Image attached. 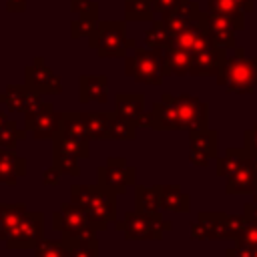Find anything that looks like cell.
<instances>
[{
    "label": "cell",
    "instance_id": "6da1fadb",
    "mask_svg": "<svg viewBox=\"0 0 257 257\" xmlns=\"http://www.w3.org/2000/svg\"><path fill=\"white\" fill-rule=\"evenodd\" d=\"M70 201L82 207L96 231H106L110 223L116 221V195L96 185H72Z\"/></svg>",
    "mask_w": 257,
    "mask_h": 257
},
{
    "label": "cell",
    "instance_id": "7a4b0ae2",
    "mask_svg": "<svg viewBox=\"0 0 257 257\" xmlns=\"http://www.w3.org/2000/svg\"><path fill=\"white\" fill-rule=\"evenodd\" d=\"M52 229L68 241H92L98 233L88 213L72 201L62 203L60 209L52 213Z\"/></svg>",
    "mask_w": 257,
    "mask_h": 257
},
{
    "label": "cell",
    "instance_id": "3957f363",
    "mask_svg": "<svg viewBox=\"0 0 257 257\" xmlns=\"http://www.w3.org/2000/svg\"><path fill=\"white\" fill-rule=\"evenodd\" d=\"M116 231L122 233L126 241H161L165 235L163 211L159 213L131 211L124 215L122 221H116Z\"/></svg>",
    "mask_w": 257,
    "mask_h": 257
},
{
    "label": "cell",
    "instance_id": "277c9868",
    "mask_svg": "<svg viewBox=\"0 0 257 257\" xmlns=\"http://www.w3.org/2000/svg\"><path fill=\"white\" fill-rule=\"evenodd\" d=\"M96 177H98V185L114 195H122L126 193L131 187H135V179H137V171L126 165L124 157H108L104 161V165H100L96 169Z\"/></svg>",
    "mask_w": 257,
    "mask_h": 257
},
{
    "label": "cell",
    "instance_id": "5b68a950",
    "mask_svg": "<svg viewBox=\"0 0 257 257\" xmlns=\"http://www.w3.org/2000/svg\"><path fill=\"white\" fill-rule=\"evenodd\" d=\"M44 235V215L38 211H26L16 231L6 239V247L10 251L34 249Z\"/></svg>",
    "mask_w": 257,
    "mask_h": 257
},
{
    "label": "cell",
    "instance_id": "8992f818",
    "mask_svg": "<svg viewBox=\"0 0 257 257\" xmlns=\"http://www.w3.org/2000/svg\"><path fill=\"white\" fill-rule=\"evenodd\" d=\"M225 82L229 92H235V94L253 92L257 86V58L255 60L237 58L229 62L225 68Z\"/></svg>",
    "mask_w": 257,
    "mask_h": 257
},
{
    "label": "cell",
    "instance_id": "52a82bcc",
    "mask_svg": "<svg viewBox=\"0 0 257 257\" xmlns=\"http://www.w3.org/2000/svg\"><path fill=\"white\" fill-rule=\"evenodd\" d=\"M177 108H179V131H199L209 126V108L199 98H193L189 94L175 96Z\"/></svg>",
    "mask_w": 257,
    "mask_h": 257
},
{
    "label": "cell",
    "instance_id": "ba28073f",
    "mask_svg": "<svg viewBox=\"0 0 257 257\" xmlns=\"http://www.w3.org/2000/svg\"><path fill=\"white\" fill-rule=\"evenodd\" d=\"M257 189V155H249L243 167L227 177L225 193L227 195H253Z\"/></svg>",
    "mask_w": 257,
    "mask_h": 257
},
{
    "label": "cell",
    "instance_id": "9c48e42d",
    "mask_svg": "<svg viewBox=\"0 0 257 257\" xmlns=\"http://www.w3.org/2000/svg\"><path fill=\"white\" fill-rule=\"evenodd\" d=\"M126 72L133 74L139 82H147V84H161V78L165 74L159 58H155L149 52H137L135 60L126 62Z\"/></svg>",
    "mask_w": 257,
    "mask_h": 257
},
{
    "label": "cell",
    "instance_id": "30bf717a",
    "mask_svg": "<svg viewBox=\"0 0 257 257\" xmlns=\"http://www.w3.org/2000/svg\"><path fill=\"white\" fill-rule=\"evenodd\" d=\"M58 118H60V112L54 110L52 102H42V108L38 110V114L24 128H28L36 141H52L54 135L58 133Z\"/></svg>",
    "mask_w": 257,
    "mask_h": 257
},
{
    "label": "cell",
    "instance_id": "8fae6325",
    "mask_svg": "<svg viewBox=\"0 0 257 257\" xmlns=\"http://www.w3.org/2000/svg\"><path fill=\"white\" fill-rule=\"evenodd\" d=\"M151 128L155 131H179V108L177 98L171 94H163L159 102H155L151 112Z\"/></svg>",
    "mask_w": 257,
    "mask_h": 257
},
{
    "label": "cell",
    "instance_id": "7c38bea8",
    "mask_svg": "<svg viewBox=\"0 0 257 257\" xmlns=\"http://www.w3.org/2000/svg\"><path fill=\"white\" fill-rule=\"evenodd\" d=\"M22 175H26V159L18 157L10 149H2L0 147V177H2V185L14 187L18 183V177H22Z\"/></svg>",
    "mask_w": 257,
    "mask_h": 257
},
{
    "label": "cell",
    "instance_id": "4fadbf2b",
    "mask_svg": "<svg viewBox=\"0 0 257 257\" xmlns=\"http://www.w3.org/2000/svg\"><path fill=\"white\" fill-rule=\"evenodd\" d=\"M161 209L171 213H189L191 211V197L179 185H159Z\"/></svg>",
    "mask_w": 257,
    "mask_h": 257
},
{
    "label": "cell",
    "instance_id": "5bb4252c",
    "mask_svg": "<svg viewBox=\"0 0 257 257\" xmlns=\"http://www.w3.org/2000/svg\"><path fill=\"white\" fill-rule=\"evenodd\" d=\"M58 133L68 137V139H74V141H80V143H90L92 139L88 137V131H86V124L82 120V112H60V118H58Z\"/></svg>",
    "mask_w": 257,
    "mask_h": 257
},
{
    "label": "cell",
    "instance_id": "9a60e30c",
    "mask_svg": "<svg viewBox=\"0 0 257 257\" xmlns=\"http://www.w3.org/2000/svg\"><path fill=\"white\" fill-rule=\"evenodd\" d=\"M189 149H195L199 153H205L211 161L219 157V135L217 131L207 128H199V131H191L189 133Z\"/></svg>",
    "mask_w": 257,
    "mask_h": 257
},
{
    "label": "cell",
    "instance_id": "2e32d148",
    "mask_svg": "<svg viewBox=\"0 0 257 257\" xmlns=\"http://www.w3.org/2000/svg\"><path fill=\"white\" fill-rule=\"evenodd\" d=\"M26 74H28V82H26L28 86H32L40 92H48V94H58L60 92V78L54 76L46 66L36 64L32 68H28Z\"/></svg>",
    "mask_w": 257,
    "mask_h": 257
},
{
    "label": "cell",
    "instance_id": "e0dca14e",
    "mask_svg": "<svg viewBox=\"0 0 257 257\" xmlns=\"http://www.w3.org/2000/svg\"><path fill=\"white\" fill-rule=\"evenodd\" d=\"M114 112L120 118L133 120L139 124L141 116L145 114V98L143 94H118L114 100Z\"/></svg>",
    "mask_w": 257,
    "mask_h": 257
},
{
    "label": "cell",
    "instance_id": "ac0fdd59",
    "mask_svg": "<svg viewBox=\"0 0 257 257\" xmlns=\"http://www.w3.org/2000/svg\"><path fill=\"white\" fill-rule=\"evenodd\" d=\"M116 112H82V120L86 124L88 137L94 141L110 139V124Z\"/></svg>",
    "mask_w": 257,
    "mask_h": 257
},
{
    "label": "cell",
    "instance_id": "d6986e66",
    "mask_svg": "<svg viewBox=\"0 0 257 257\" xmlns=\"http://www.w3.org/2000/svg\"><path fill=\"white\" fill-rule=\"evenodd\" d=\"M108 82L106 76H82L80 78V102H106Z\"/></svg>",
    "mask_w": 257,
    "mask_h": 257
},
{
    "label": "cell",
    "instance_id": "ffe728a7",
    "mask_svg": "<svg viewBox=\"0 0 257 257\" xmlns=\"http://www.w3.org/2000/svg\"><path fill=\"white\" fill-rule=\"evenodd\" d=\"M227 217L229 215L223 211H215V213L203 211L197 215V221L205 227L209 241L211 239H227Z\"/></svg>",
    "mask_w": 257,
    "mask_h": 257
},
{
    "label": "cell",
    "instance_id": "44dd1931",
    "mask_svg": "<svg viewBox=\"0 0 257 257\" xmlns=\"http://www.w3.org/2000/svg\"><path fill=\"white\" fill-rule=\"evenodd\" d=\"M247 159H249V153H247L245 147H229L221 159L217 157V173L227 179V177L233 175L239 167H243Z\"/></svg>",
    "mask_w": 257,
    "mask_h": 257
},
{
    "label": "cell",
    "instance_id": "7402d4cb",
    "mask_svg": "<svg viewBox=\"0 0 257 257\" xmlns=\"http://www.w3.org/2000/svg\"><path fill=\"white\" fill-rule=\"evenodd\" d=\"M135 209L141 213H159L161 209V197H159V185L145 187L135 185Z\"/></svg>",
    "mask_w": 257,
    "mask_h": 257
},
{
    "label": "cell",
    "instance_id": "603a6c76",
    "mask_svg": "<svg viewBox=\"0 0 257 257\" xmlns=\"http://www.w3.org/2000/svg\"><path fill=\"white\" fill-rule=\"evenodd\" d=\"M24 215H26L24 203H0V221H2L4 241L16 231V227L20 225Z\"/></svg>",
    "mask_w": 257,
    "mask_h": 257
},
{
    "label": "cell",
    "instance_id": "cb8c5ba5",
    "mask_svg": "<svg viewBox=\"0 0 257 257\" xmlns=\"http://www.w3.org/2000/svg\"><path fill=\"white\" fill-rule=\"evenodd\" d=\"M52 151L66 153V155H72L76 159H88L90 157V145L88 143H80V141L68 139V137L60 135V133H56L54 139H52Z\"/></svg>",
    "mask_w": 257,
    "mask_h": 257
},
{
    "label": "cell",
    "instance_id": "d4e9b609",
    "mask_svg": "<svg viewBox=\"0 0 257 257\" xmlns=\"http://www.w3.org/2000/svg\"><path fill=\"white\" fill-rule=\"evenodd\" d=\"M26 139V128H18L16 120H6L2 126H0V147L2 149H10L14 151L16 149V143Z\"/></svg>",
    "mask_w": 257,
    "mask_h": 257
},
{
    "label": "cell",
    "instance_id": "484cf974",
    "mask_svg": "<svg viewBox=\"0 0 257 257\" xmlns=\"http://www.w3.org/2000/svg\"><path fill=\"white\" fill-rule=\"evenodd\" d=\"M32 257H68V247L66 241H52V239H42L36 247H34V255Z\"/></svg>",
    "mask_w": 257,
    "mask_h": 257
},
{
    "label": "cell",
    "instance_id": "4316f807",
    "mask_svg": "<svg viewBox=\"0 0 257 257\" xmlns=\"http://www.w3.org/2000/svg\"><path fill=\"white\" fill-rule=\"evenodd\" d=\"M137 126H139L137 122L120 118V116L114 114L112 124H110V139L112 141H133L135 135H137Z\"/></svg>",
    "mask_w": 257,
    "mask_h": 257
},
{
    "label": "cell",
    "instance_id": "83f0119b",
    "mask_svg": "<svg viewBox=\"0 0 257 257\" xmlns=\"http://www.w3.org/2000/svg\"><path fill=\"white\" fill-rule=\"evenodd\" d=\"M24 98H26V86H8V90L0 94V104H4L14 112H22Z\"/></svg>",
    "mask_w": 257,
    "mask_h": 257
},
{
    "label": "cell",
    "instance_id": "f1b7e54d",
    "mask_svg": "<svg viewBox=\"0 0 257 257\" xmlns=\"http://www.w3.org/2000/svg\"><path fill=\"white\" fill-rule=\"evenodd\" d=\"M66 241L68 257H100L98 255V239L92 241Z\"/></svg>",
    "mask_w": 257,
    "mask_h": 257
},
{
    "label": "cell",
    "instance_id": "f546056e",
    "mask_svg": "<svg viewBox=\"0 0 257 257\" xmlns=\"http://www.w3.org/2000/svg\"><path fill=\"white\" fill-rule=\"evenodd\" d=\"M78 161L76 157L72 155H66V153H58V151H52V163L62 171V175H72V177H78L80 175V167H78Z\"/></svg>",
    "mask_w": 257,
    "mask_h": 257
},
{
    "label": "cell",
    "instance_id": "4dcf8cb0",
    "mask_svg": "<svg viewBox=\"0 0 257 257\" xmlns=\"http://www.w3.org/2000/svg\"><path fill=\"white\" fill-rule=\"evenodd\" d=\"M235 245L241 247H249V249H257V223L249 221L245 225V229L241 231V235L235 239Z\"/></svg>",
    "mask_w": 257,
    "mask_h": 257
},
{
    "label": "cell",
    "instance_id": "1f68e13d",
    "mask_svg": "<svg viewBox=\"0 0 257 257\" xmlns=\"http://www.w3.org/2000/svg\"><path fill=\"white\" fill-rule=\"evenodd\" d=\"M247 223H249V219L245 215H229L227 217V239L235 241L241 235V231L245 229Z\"/></svg>",
    "mask_w": 257,
    "mask_h": 257
},
{
    "label": "cell",
    "instance_id": "d6a6232c",
    "mask_svg": "<svg viewBox=\"0 0 257 257\" xmlns=\"http://www.w3.org/2000/svg\"><path fill=\"white\" fill-rule=\"evenodd\" d=\"M243 147L247 149L249 155H257V124H253L243 133Z\"/></svg>",
    "mask_w": 257,
    "mask_h": 257
},
{
    "label": "cell",
    "instance_id": "836d02e7",
    "mask_svg": "<svg viewBox=\"0 0 257 257\" xmlns=\"http://www.w3.org/2000/svg\"><path fill=\"white\" fill-rule=\"evenodd\" d=\"M60 177H62V171L52 163V165L44 171V175H42V185H46V187H56V185L60 183Z\"/></svg>",
    "mask_w": 257,
    "mask_h": 257
},
{
    "label": "cell",
    "instance_id": "e575fe53",
    "mask_svg": "<svg viewBox=\"0 0 257 257\" xmlns=\"http://www.w3.org/2000/svg\"><path fill=\"white\" fill-rule=\"evenodd\" d=\"M227 257H257V249H249V247L233 245V247L227 249Z\"/></svg>",
    "mask_w": 257,
    "mask_h": 257
},
{
    "label": "cell",
    "instance_id": "d590c367",
    "mask_svg": "<svg viewBox=\"0 0 257 257\" xmlns=\"http://www.w3.org/2000/svg\"><path fill=\"white\" fill-rule=\"evenodd\" d=\"M189 161H191V165H195V167H209V157L205 155V153H199V151H195V149H189Z\"/></svg>",
    "mask_w": 257,
    "mask_h": 257
},
{
    "label": "cell",
    "instance_id": "8d00e7d4",
    "mask_svg": "<svg viewBox=\"0 0 257 257\" xmlns=\"http://www.w3.org/2000/svg\"><path fill=\"white\" fill-rule=\"evenodd\" d=\"M191 237H193V239H197V241H209L207 231H205V227H203L199 221L191 223Z\"/></svg>",
    "mask_w": 257,
    "mask_h": 257
},
{
    "label": "cell",
    "instance_id": "74e56055",
    "mask_svg": "<svg viewBox=\"0 0 257 257\" xmlns=\"http://www.w3.org/2000/svg\"><path fill=\"white\" fill-rule=\"evenodd\" d=\"M243 215H245L249 221H255V223H257V201H255V199H251L249 203L243 205Z\"/></svg>",
    "mask_w": 257,
    "mask_h": 257
},
{
    "label": "cell",
    "instance_id": "f35d334b",
    "mask_svg": "<svg viewBox=\"0 0 257 257\" xmlns=\"http://www.w3.org/2000/svg\"><path fill=\"white\" fill-rule=\"evenodd\" d=\"M163 229H165V233H167V231H171V229H173V223H171V221H167V219H163Z\"/></svg>",
    "mask_w": 257,
    "mask_h": 257
},
{
    "label": "cell",
    "instance_id": "ab89813d",
    "mask_svg": "<svg viewBox=\"0 0 257 257\" xmlns=\"http://www.w3.org/2000/svg\"><path fill=\"white\" fill-rule=\"evenodd\" d=\"M6 120H8V118H6V114H4V112H2V110H0V126H2V124H4V122H6Z\"/></svg>",
    "mask_w": 257,
    "mask_h": 257
},
{
    "label": "cell",
    "instance_id": "60d3db41",
    "mask_svg": "<svg viewBox=\"0 0 257 257\" xmlns=\"http://www.w3.org/2000/svg\"><path fill=\"white\" fill-rule=\"evenodd\" d=\"M0 241H4V233H2V221H0Z\"/></svg>",
    "mask_w": 257,
    "mask_h": 257
},
{
    "label": "cell",
    "instance_id": "b9f144b4",
    "mask_svg": "<svg viewBox=\"0 0 257 257\" xmlns=\"http://www.w3.org/2000/svg\"><path fill=\"white\" fill-rule=\"evenodd\" d=\"M0 185H2V177H0Z\"/></svg>",
    "mask_w": 257,
    "mask_h": 257
}]
</instances>
